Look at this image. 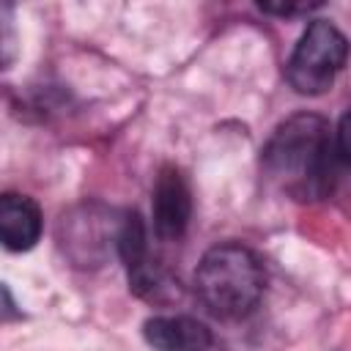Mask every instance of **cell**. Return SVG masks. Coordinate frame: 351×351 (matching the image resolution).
<instances>
[{"instance_id":"obj_1","label":"cell","mask_w":351,"mask_h":351,"mask_svg":"<svg viewBox=\"0 0 351 351\" xmlns=\"http://www.w3.org/2000/svg\"><path fill=\"white\" fill-rule=\"evenodd\" d=\"M261 162L263 173L285 195L296 200L324 197L337 167L335 134L318 115H293L274 129Z\"/></svg>"},{"instance_id":"obj_2","label":"cell","mask_w":351,"mask_h":351,"mask_svg":"<svg viewBox=\"0 0 351 351\" xmlns=\"http://www.w3.org/2000/svg\"><path fill=\"white\" fill-rule=\"evenodd\" d=\"M263 282L266 274L258 255L236 241L211 247L195 271V293L217 318L247 315L258 304Z\"/></svg>"},{"instance_id":"obj_3","label":"cell","mask_w":351,"mask_h":351,"mask_svg":"<svg viewBox=\"0 0 351 351\" xmlns=\"http://www.w3.org/2000/svg\"><path fill=\"white\" fill-rule=\"evenodd\" d=\"M348 58L346 36L326 19H315L302 33L296 49L285 63L288 85L302 96H318L332 88L337 71Z\"/></svg>"},{"instance_id":"obj_4","label":"cell","mask_w":351,"mask_h":351,"mask_svg":"<svg viewBox=\"0 0 351 351\" xmlns=\"http://www.w3.org/2000/svg\"><path fill=\"white\" fill-rule=\"evenodd\" d=\"M192 217V192L178 167H162L154 186V233L162 241H178Z\"/></svg>"},{"instance_id":"obj_5","label":"cell","mask_w":351,"mask_h":351,"mask_svg":"<svg viewBox=\"0 0 351 351\" xmlns=\"http://www.w3.org/2000/svg\"><path fill=\"white\" fill-rule=\"evenodd\" d=\"M145 340L156 351H208L211 332L189 315H156L145 321Z\"/></svg>"},{"instance_id":"obj_6","label":"cell","mask_w":351,"mask_h":351,"mask_svg":"<svg viewBox=\"0 0 351 351\" xmlns=\"http://www.w3.org/2000/svg\"><path fill=\"white\" fill-rule=\"evenodd\" d=\"M0 236H3V247L11 252L30 250L41 236L38 206L25 195L5 192L0 197Z\"/></svg>"},{"instance_id":"obj_7","label":"cell","mask_w":351,"mask_h":351,"mask_svg":"<svg viewBox=\"0 0 351 351\" xmlns=\"http://www.w3.org/2000/svg\"><path fill=\"white\" fill-rule=\"evenodd\" d=\"M335 154H337V162L351 167V112H346L337 123V132H335Z\"/></svg>"}]
</instances>
